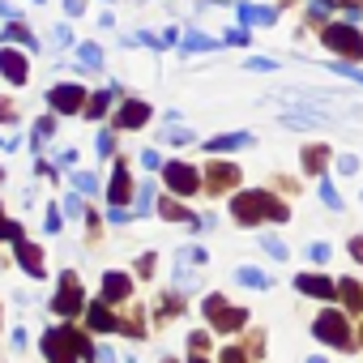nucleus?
Returning <instances> with one entry per match:
<instances>
[{"label": "nucleus", "mask_w": 363, "mask_h": 363, "mask_svg": "<svg viewBox=\"0 0 363 363\" xmlns=\"http://www.w3.org/2000/svg\"><path fill=\"white\" fill-rule=\"evenodd\" d=\"M235 189H240V167L223 162V158H210V167H206V193L223 197V193H235Z\"/></svg>", "instance_id": "obj_9"}, {"label": "nucleus", "mask_w": 363, "mask_h": 363, "mask_svg": "<svg viewBox=\"0 0 363 363\" xmlns=\"http://www.w3.org/2000/svg\"><path fill=\"white\" fill-rule=\"evenodd\" d=\"M308 363H325V359H308Z\"/></svg>", "instance_id": "obj_60"}, {"label": "nucleus", "mask_w": 363, "mask_h": 363, "mask_svg": "<svg viewBox=\"0 0 363 363\" xmlns=\"http://www.w3.org/2000/svg\"><path fill=\"white\" fill-rule=\"evenodd\" d=\"M94 145H99V154H103V158H111V154H116V137H111V133H99V141H94Z\"/></svg>", "instance_id": "obj_40"}, {"label": "nucleus", "mask_w": 363, "mask_h": 363, "mask_svg": "<svg viewBox=\"0 0 363 363\" xmlns=\"http://www.w3.org/2000/svg\"><path fill=\"white\" fill-rule=\"evenodd\" d=\"M333 69H337L342 77H350V82H359V86H363V69H354V65H333Z\"/></svg>", "instance_id": "obj_47"}, {"label": "nucleus", "mask_w": 363, "mask_h": 363, "mask_svg": "<svg viewBox=\"0 0 363 363\" xmlns=\"http://www.w3.org/2000/svg\"><path fill=\"white\" fill-rule=\"evenodd\" d=\"M325 5H342V9L354 13V9H363V0H325Z\"/></svg>", "instance_id": "obj_55"}, {"label": "nucleus", "mask_w": 363, "mask_h": 363, "mask_svg": "<svg viewBox=\"0 0 363 363\" xmlns=\"http://www.w3.org/2000/svg\"><path fill=\"white\" fill-rule=\"evenodd\" d=\"M48 107H52L56 116H77V111H86V86H77V82L52 86V90H48Z\"/></svg>", "instance_id": "obj_7"}, {"label": "nucleus", "mask_w": 363, "mask_h": 363, "mask_svg": "<svg viewBox=\"0 0 363 363\" xmlns=\"http://www.w3.org/2000/svg\"><path fill=\"white\" fill-rule=\"evenodd\" d=\"M320 201H325L329 210H342V193L329 184V179H320Z\"/></svg>", "instance_id": "obj_34"}, {"label": "nucleus", "mask_w": 363, "mask_h": 363, "mask_svg": "<svg viewBox=\"0 0 363 363\" xmlns=\"http://www.w3.org/2000/svg\"><path fill=\"white\" fill-rule=\"evenodd\" d=\"M154 210V184H141L137 189V206H133V214H150Z\"/></svg>", "instance_id": "obj_32"}, {"label": "nucleus", "mask_w": 363, "mask_h": 363, "mask_svg": "<svg viewBox=\"0 0 363 363\" xmlns=\"http://www.w3.org/2000/svg\"><path fill=\"white\" fill-rule=\"evenodd\" d=\"M179 261H193V265H206L210 257H206V248H184V252H179Z\"/></svg>", "instance_id": "obj_43"}, {"label": "nucleus", "mask_w": 363, "mask_h": 363, "mask_svg": "<svg viewBox=\"0 0 363 363\" xmlns=\"http://www.w3.org/2000/svg\"><path fill=\"white\" fill-rule=\"evenodd\" d=\"M261 248H265L274 261H291V252H286V244H282L278 235H261Z\"/></svg>", "instance_id": "obj_30"}, {"label": "nucleus", "mask_w": 363, "mask_h": 363, "mask_svg": "<svg viewBox=\"0 0 363 363\" xmlns=\"http://www.w3.org/2000/svg\"><path fill=\"white\" fill-rule=\"evenodd\" d=\"M52 133H56V120H52V116H43V120L35 124V150H39V145H43Z\"/></svg>", "instance_id": "obj_35"}, {"label": "nucleus", "mask_w": 363, "mask_h": 363, "mask_svg": "<svg viewBox=\"0 0 363 363\" xmlns=\"http://www.w3.org/2000/svg\"><path fill=\"white\" fill-rule=\"evenodd\" d=\"M137 274H141V278H150V274H154V252H145V257L137 261Z\"/></svg>", "instance_id": "obj_48"}, {"label": "nucleus", "mask_w": 363, "mask_h": 363, "mask_svg": "<svg viewBox=\"0 0 363 363\" xmlns=\"http://www.w3.org/2000/svg\"><path fill=\"white\" fill-rule=\"evenodd\" d=\"M69 43H73L69 26H56V30H52V48H69Z\"/></svg>", "instance_id": "obj_44"}, {"label": "nucleus", "mask_w": 363, "mask_h": 363, "mask_svg": "<svg viewBox=\"0 0 363 363\" xmlns=\"http://www.w3.org/2000/svg\"><path fill=\"white\" fill-rule=\"evenodd\" d=\"M150 124V103H141V99H124L120 103V111H116V128H145Z\"/></svg>", "instance_id": "obj_13"}, {"label": "nucleus", "mask_w": 363, "mask_h": 363, "mask_svg": "<svg viewBox=\"0 0 363 363\" xmlns=\"http://www.w3.org/2000/svg\"><path fill=\"white\" fill-rule=\"evenodd\" d=\"M162 179H167V193H175V197H193L201 189V175L189 162H162Z\"/></svg>", "instance_id": "obj_8"}, {"label": "nucleus", "mask_w": 363, "mask_h": 363, "mask_svg": "<svg viewBox=\"0 0 363 363\" xmlns=\"http://www.w3.org/2000/svg\"><path fill=\"white\" fill-rule=\"evenodd\" d=\"M201 312L210 316V325H214L218 333H235V329L248 325V308H235V303H227L223 295H206Z\"/></svg>", "instance_id": "obj_4"}, {"label": "nucleus", "mask_w": 363, "mask_h": 363, "mask_svg": "<svg viewBox=\"0 0 363 363\" xmlns=\"http://www.w3.org/2000/svg\"><path fill=\"white\" fill-rule=\"evenodd\" d=\"M329 9H333V5H325V0H312V9H308V22L320 30V26L329 22Z\"/></svg>", "instance_id": "obj_33"}, {"label": "nucleus", "mask_w": 363, "mask_h": 363, "mask_svg": "<svg viewBox=\"0 0 363 363\" xmlns=\"http://www.w3.org/2000/svg\"><path fill=\"white\" fill-rule=\"evenodd\" d=\"M77 69H103V48L99 43H77Z\"/></svg>", "instance_id": "obj_28"}, {"label": "nucleus", "mask_w": 363, "mask_h": 363, "mask_svg": "<svg viewBox=\"0 0 363 363\" xmlns=\"http://www.w3.org/2000/svg\"><path fill=\"white\" fill-rule=\"evenodd\" d=\"M320 39H325V48H333L337 56L363 60V35H359L354 22H329V26H320Z\"/></svg>", "instance_id": "obj_3"}, {"label": "nucleus", "mask_w": 363, "mask_h": 363, "mask_svg": "<svg viewBox=\"0 0 363 363\" xmlns=\"http://www.w3.org/2000/svg\"><path fill=\"white\" fill-rule=\"evenodd\" d=\"M116 94H120V86H107V90H94V99L86 103V120H103V116H107V107L116 103Z\"/></svg>", "instance_id": "obj_21"}, {"label": "nucleus", "mask_w": 363, "mask_h": 363, "mask_svg": "<svg viewBox=\"0 0 363 363\" xmlns=\"http://www.w3.org/2000/svg\"><path fill=\"white\" fill-rule=\"evenodd\" d=\"M248 69H252V73H257V69H278V60H265V56H252V60H248Z\"/></svg>", "instance_id": "obj_51"}, {"label": "nucleus", "mask_w": 363, "mask_h": 363, "mask_svg": "<svg viewBox=\"0 0 363 363\" xmlns=\"http://www.w3.org/2000/svg\"><path fill=\"white\" fill-rule=\"evenodd\" d=\"M337 295H342V303L350 312H363V286L354 278H337Z\"/></svg>", "instance_id": "obj_24"}, {"label": "nucleus", "mask_w": 363, "mask_h": 363, "mask_svg": "<svg viewBox=\"0 0 363 363\" xmlns=\"http://www.w3.org/2000/svg\"><path fill=\"white\" fill-rule=\"evenodd\" d=\"M86 320H90V329H99V333H120V316H116L111 303H103V299H94V303L86 308Z\"/></svg>", "instance_id": "obj_16"}, {"label": "nucleus", "mask_w": 363, "mask_h": 363, "mask_svg": "<svg viewBox=\"0 0 363 363\" xmlns=\"http://www.w3.org/2000/svg\"><path fill=\"white\" fill-rule=\"evenodd\" d=\"M99 363H116V354L111 350H99Z\"/></svg>", "instance_id": "obj_57"}, {"label": "nucleus", "mask_w": 363, "mask_h": 363, "mask_svg": "<svg viewBox=\"0 0 363 363\" xmlns=\"http://www.w3.org/2000/svg\"><path fill=\"white\" fill-rule=\"evenodd\" d=\"M0 240H13V244H22L26 235H22V227H18V223H9L5 214H0Z\"/></svg>", "instance_id": "obj_36"}, {"label": "nucleus", "mask_w": 363, "mask_h": 363, "mask_svg": "<svg viewBox=\"0 0 363 363\" xmlns=\"http://www.w3.org/2000/svg\"><path fill=\"white\" fill-rule=\"evenodd\" d=\"M189 363H210V359H206V354H197V350H193V359H189Z\"/></svg>", "instance_id": "obj_58"}, {"label": "nucleus", "mask_w": 363, "mask_h": 363, "mask_svg": "<svg viewBox=\"0 0 363 363\" xmlns=\"http://www.w3.org/2000/svg\"><path fill=\"white\" fill-rule=\"evenodd\" d=\"M333 252H329V244H308V261H316V265H325Z\"/></svg>", "instance_id": "obj_37"}, {"label": "nucleus", "mask_w": 363, "mask_h": 363, "mask_svg": "<svg viewBox=\"0 0 363 363\" xmlns=\"http://www.w3.org/2000/svg\"><path fill=\"white\" fill-rule=\"evenodd\" d=\"M303 171H312V175H325V162H329V145H303Z\"/></svg>", "instance_id": "obj_23"}, {"label": "nucleus", "mask_w": 363, "mask_h": 363, "mask_svg": "<svg viewBox=\"0 0 363 363\" xmlns=\"http://www.w3.org/2000/svg\"><path fill=\"white\" fill-rule=\"evenodd\" d=\"M189 346H193L197 354H206V346H210V333H206V329H193V333H189Z\"/></svg>", "instance_id": "obj_38"}, {"label": "nucleus", "mask_w": 363, "mask_h": 363, "mask_svg": "<svg viewBox=\"0 0 363 363\" xmlns=\"http://www.w3.org/2000/svg\"><path fill=\"white\" fill-rule=\"evenodd\" d=\"M39 346H43L48 363H90V359H99V350L90 346V337H86L82 329H73V325L48 329Z\"/></svg>", "instance_id": "obj_2"}, {"label": "nucleus", "mask_w": 363, "mask_h": 363, "mask_svg": "<svg viewBox=\"0 0 363 363\" xmlns=\"http://www.w3.org/2000/svg\"><path fill=\"white\" fill-rule=\"evenodd\" d=\"M52 312H56V316H82V312H86V295H82V282H77L73 269L60 274V291H56V299H52Z\"/></svg>", "instance_id": "obj_6"}, {"label": "nucleus", "mask_w": 363, "mask_h": 363, "mask_svg": "<svg viewBox=\"0 0 363 363\" xmlns=\"http://www.w3.org/2000/svg\"><path fill=\"white\" fill-rule=\"evenodd\" d=\"M359 346H363V325H359Z\"/></svg>", "instance_id": "obj_59"}, {"label": "nucleus", "mask_w": 363, "mask_h": 363, "mask_svg": "<svg viewBox=\"0 0 363 363\" xmlns=\"http://www.w3.org/2000/svg\"><path fill=\"white\" fill-rule=\"evenodd\" d=\"M282 124H286V128H316V124H329V111H320V107L286 111V116H282Z\"/></svg>", "instance_id": "obj_18"}, {"label": "nucleus", "mask_w": 363, "mask_h": 363, "mask_svg": "<svg viewBox=\"0 0 363 363\" xmlns=\"http://www.w3.org/2000/svg\"><path fill=\"white\" fill-rule=\"evenodd\" d=\"M223 363H248V350H240V346H227V350H223Z\"/></svg>", "instance_id": "obj_46"}, {"label": "nucleus", "mask_w": 363, "mask_h": 363, "mask_svg": "<svg viewBox=\"0 0 363 363\" xmlns=\"http://www.w3.org/2000/svg\"><path fill=\"white\" fill-rule=\"evenodd\" d=\"M175 312H184V299H179L175 291H167L158 303H154V325H162V320H171Z\"/></svg>", "instance_id": "obj_26"}, {"label": "nucleus", "mask_w": 363, "mask_h": 363, "mask_svg": "<svg viewBox=\"0 0 363 363\" xmlns=\"http://www.w3.org/2000/svg\"><path fill=\"white\" fill-rule=\"evenodd\" d=\"M158 141H171V145H193L197 141V133H193V124L184 128V124H162L158 128Z\"/></svg>", "instance_id": "obj_25"}, {"label": "nucleus", "mask_w": 363, "mask_h": 363, "mask_svg": "<svg viewBox=\"0 0 363 363\" xmlns=\"http://www.w3.org/2000/svg\"><path fill=\"white\" fill-rule=\"evenodd\" d=\"M0 124H18V107H13V99H0Z\"/></svg>", "instance_id": "obj_39"}, {"label": "nucleus", "mask_w": 363, "mask_h": 363, "mask_svg": "<svg viewBox=\"0 0 363 363\" xmlns=\"http://www.w3.org/2000/svg\"><path fill=\"white\" fill-rule=\"evenodd\" d=\"M48 231H52V235L60 231V210H56V206H48Z\"/></svg>", "instance_id": "obj_53"}, {"label": "nucleus", "mask_w": 363, "mask_h": 363, "mask_svg": "<svg viewBox=\"0 0 363 363\" xmlns=\"http://www.w3.org/2000/svg\"><path fill=\"white\" fill-rule=\"evenodd\" d=\"M235 278H240L244 286H252V291H269V274H261V269H252V265H244Z\"/></svg>", "instance_id": "obj_29"}, {"label": "nucleus", "mask_w": 363, "mask_h": 363, "mask_svg": "<svg viewBox=\"0 0 363 363\" xmlns=\"http://www.w3.org/2000/svg\"><path fill=\"white\" fill-rule=\"evenodd\" d=\"M141 162H145L150 171H162V154H158L154 145H150V150H141Z\"/></svg>", "instance_id": "obj_41"}, {"label": "nucleus", "mask_w": 363, "mask_h": 363, "mask_svg": "<svg viewBox=\"0 0 363 363\" xmlns=\"http://www.w3.org/2000/svg\"><path fill=\"white\" fill-rule=\"evenodd\" d=\"M107 218H111V223H116V227H124V223H128V218H133V210H116V206H111V214H107Z\"/></svg>", "instance_id": "obj_52"}, {"label": "nucleus", "mask_w": 363, "mask_h": 363, "mask_svg": "<svg viewBox=\"0 0 363 363\" xmlns=\"http://www.w3.org/2000/svg\"><path fill=\"white\" fill-rule=\"evenodd\" d=\"M231 218L240 227H261V223H286L291 218V206L278 201L274 193H235L231 197Z\"/></svg>", "instance_id": "obj_1"}, {"label": "nucleus", "mask_w": 363, "mask_h": 363, "mask_svg": "<svg viewBox=\"0 0 363 363\" xmlns=\"http://www.w3.org/2000/svg\"><path fill=\"white\" fill-rule=\"evenodd\" d=\"M13 248H18V261H22V269H26L30 278H43V274H48V265H43V252H39L35 244H26V240H22V244H13Z\"/></svg>", "instance_id": "obj_19"}, {"label": "nucleus", "mask_w": 363, "mask_h": 363, "mask_svg": "<svg viewBox=\"0 0 363 363\" xmlns=\"http://www.w3.org/2000/svg\"><path fill=\"white\" fill-rule=\"evenodd\" d=\"M0 73H5L9 86H26V77H30V60L5 43V48H0Z\"/></svg>", "instance_id": "obj_11"}, {"label": "nucleus", "mask_w": 363, "mask_h": 363, "mask_svg": "<svg viewBox=\"0 0 363 363\" xmlns=\"http://www.w3.org/2000/svg\"><path fill=\"white\" fill-rule=\"evenodd\" d=\"M65 13H69V18H82V13H86V0H65Z\"/></svg>", "instance_id": "obj_50"}, {"label": "nucleus", "mask_w": 363, "mask_h": 363, "mask_svg": "<svg viewBox=\"0 0 363 363\" xmlns=\"http://www.w3.org/2000/svg\"><path fill=\"white\" fill-rule=\"evenodd\" d=\"M103 303H128L133 299V278L128 274H120V269H107L103 274V295H99Z\"/></svg>", "instance_id": "obj_12"}, {"label": "nucleus", "mask_w": 363, "mask_h": 363, "mask_svg": "<svg viewBox=\"0 0 363 363\" xmlns=\"http://www.w3.org/2000/svg\"><path fill=\"white\" fill-rule=\"evenodd\" d=\"M73 189H77V193H86V197H90V193H99V179H94V175H90V171H73Z\"/></svg>", "instance_id": "obj_31"}, {"label": "nucleus", "mask_w": 363, "mask_h": 363, "mask_svg": "<svg viewBox=\"0 0 363 363\" xmlns=\"http://www.w3.org/2000/svg\"><path fill=\"white\" fill-rule=\"evenodd\" d=\"M158 218H167V223H189V231H206V218H197L189 206H179L175 197H162L158 201Z\"/></svg>", "instance_id": "obj_15"}, {"label": "nucleus", "mask_w": 363, "mask_h": 363, "mask_svg": "<svg viewBox=\"0 0 363 363\" xmlns=\"http://www.w3.org/2000/svg\"><path fill=\"white\" fill-rule=\"evenodd\" d=\"M312 333L325 342V346H337V350H350L354 346V333H350V320L342 312H320L312 320Z\"/></svg>", "instance_id": "obj_5"}, {"label": "nucleus", "mask_w": 363, "mask_h": 363, "mask_svg": "<svg viewBox=\"0 0 363 363\" xmlns=\"http://www.w3.org/2000/svg\"><path fill=\"white\" fill-rule=\"evenodd\" d=\"M350 257L363 265V235H350Z\"/></svg>", "instance_id": "obj_54"}, {"label": "nucleus", "mask_w": 363, "mask_h": 363, "mask_svg": "<svg viewBox=\"0 0 363 363\" xmlns=\"http://www.w3.org/2000/svg\"><path fill=\"white\" fill-rule=\"evenodd\" d=\"M244 145H252L248 133H223V137H210V141H206L210 154H231V150H244Z\"/></svg>", "instance_id": "obj_20"}, {"label": "nucleus", "mask_w": 363, "mask_h": 363, "mask_svg": "<svg viewBox=\"0 0 363 363\" xmlns=\"http://www.w3.org/2000/svg\"><path fill=\"white\" fill-rule=\"evenodd\" d=\"M295 291L308 295V299H325V303H329V299L337 295V282H329L325 274H299V278H295Z\"/></svg>", "instance_id": "obj_14"}, {"label": "nucleus", "mask_w": 363, "mask_h": 363, "mask_svg": "<svg viewBox=\"0 0 363 363\" xmlns=\"http://www.w3.org/2000/svg\"><path fill=\"white\" fill-rule=\"evenodd\" d=\"M0 179H5V171H0Z\"/></svg>", "instance_id": "obj_61"}, {"label": "nucleus", "mask_w": 363, "mask_h": 363, "mask_svg": "<svg viewBox=\"0 0 363 363\" xmlns=\"http://www.w3.org/2000/svg\"><path fill=\"white\" fill-rule=\"evenodd\" d=\"M235 13H240L244 26H274V22H278V9H269V5H248V0H244Z\"/></svg>", "instance_id": "obj_17"}, {"label": "nucleus", "mask_w": 363, "mask_h": 363, "mask_svg": "<svg viewBox=\"0 0 363 363\" xmlns=\"http://www.w3.org/2000/svg\"><path fill=\"white\" fill-rule=\"evenodd\" d=\"M65 210H69V218H86V214H90V210H86V201H82L77 193L69 197V206H65Z\"/></svg>", "instance_id": "obj_42"}, {"label": "nucleus", "mask_w": 363, "mask_h": 363, "mask_svg": "<svg viewBox=\"0 0 363 363\" xmlns=\"http://www.w3.org/2000/svg\"><path fill=\"white\" fill-rule=\"evenodd\" d=\"M337 171H342V175H354V171H359V158H354V154H342V158H337Z\"/></svg>", "instance_id": "obj_45"}, {"label": "nucleus", "mask_w": 363, "mask_h": 363, "mask_svg": "<svg viewBox=\"0 0 363 363\" xmlns=\"http://www.w3.org/2000/svg\"><path fill=\"white\" fill-rule=\"evenodd\" d=\"M244 39H248V35H244V30H227V35H223V43H235V48H240V43H244Z\"/></svg>", "instance_id": "obj_56"}, {"label": "nucleus", "mask_w": 363, "mask_h": 363, "mask_svg": "<svg viewBox=\"0 0 363 363\" xmlns=\"http://www.w3.org/2000/svg\"><path fill=\"white\" fill-rule=\"evenodd\" d=\"M265 350V333H248V354H261Z\"/></svg>", "instance_id": "obj_49"}, {"label": "nucleus", "mask_w": 363, "mask_h": 363, "mask_svg": "<svg viewBox=\"0 0 363 363\" xmlns=\"http://www.w3.org/2000/svg\"><path fill=\"white\" fill-rule=\"evenodd\" d=\"M137 197V189H133V175H128V167L124 162H116V171H111V184H107V201L116 206V210H128V201Z\"/></svg>", "instance_id": "obj_10"}, {"label": "nucleus", "mask_w": 363, "mask_h": 363, "mask_svg": "<svg viewBox=\"0 0 363 363\" xmlns=\"http://www.w3.org/2000/svg\"><path fill=\"white\" fill-rule=\"evenodd\" d=\"M0 39H5V43H22L26 52H35L39 43H35V35H30V26L22 22V18H13L9 26H5V35H0Z\"/></svg>", "instance_id": "obj_22"}, {"label": "nucleus", "mask_w": 363, "mask_h": 363, "mask_svg": "<svg viewBox=\"0 0 363 363\" xmlns=\"http://www.w3.org/2000/svg\"><path fill=\"white\" fill-rule=\"evenodd\" d=\"M179 48H184V56H197V52H214L218 39H210V35H201V30H189L184 39H179Z\"/></svg>", "instance_id": "obj_27"}]
</instances>
